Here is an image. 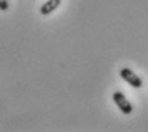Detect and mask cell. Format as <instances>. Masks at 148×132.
<instances>
[{"label": "cell", "mask_w": 148, "mask_h": 132, "mask_svg": "<svg viewBox=\"0 0 148 132\" xmlns=\"http://www.w3.org/2000/svg\"><path fill=\"white\" fill-rule=\"evenodd\" d=\"M9 9V1L8 0H0V10L7 12Z\"/></svg>", "instance_id": "obj_4"}, {"label": "cell", "mask_w": 148, "mask_h": 132, "mask_svg": "<svg viewBox=\"0 0 148 132\" xmlns=\"http://www.w3.org/2000/svg\"><path fill=\"white\" fill-rule=\"evenodd\" d=\"M120 76H121V78L124 79L130 87L137 88V89L143 87V81H142V79L137 75V74H134L133 71H132L130 69H128V67H124V69L120 70Z\"/></svg>", "instance_id": "obj_2"}, {"label": "cell", "mask_w": 148, "mask_h": 132, "mask_svg": "<svg viewBox=\"0 0 148 132\" xmlns=\"http://www.w3.org/2000/svg\"><path fill=\"white\" fill-rule=\"evenodd\" d=\"M60 4H61V0H47V1L44 3V5L40 8V13H41V15H49L54 10H56Z\"/></svg>", "instance_id": "obj_3"}, {"label": "cell", "mask_w": 148, "mask_h": 132, "mask_svg": "<svg viewBox=\"0 0 148 132\" xmlns=\"http://www.w3.org/2000/svg\"><path fill=\"white\" fill-rule=\"evenodd\" d=\"M112 99H114V102H115L116 106L119 107V109L121 110L124 114H130V113L133 112V106H132V103L126 99V97L123 93L115 91V93L112 94Z\"/></svg>", "instance_id": "obj_1"}]
</instances>
